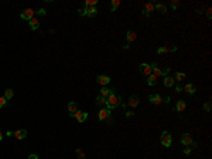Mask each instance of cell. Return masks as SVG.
<instances>
[{
    "mask_svg": "<svg viewBox=\"0 0 212 159\" xmlns=\"http://www.w3.org/2000/svg\"><path fill=\"white\" fill-rule=\"evenodd\" d=\"M120 102H122V97L120 95H117L116 92H112L108 98H106V108L110 111V109H114L116 106L120 105Z\"/></svg>",
    "mask_w": 212,
    "mask_h": 159,
    "instance_id": "1",
    "label": "cell"
},
{
    "mask_svg": "<svg viewBox=\"0 0 212 159\" xmlns=\"http://www.w3.org/2000/svg\"><path fill=\"white\" fill-rule=\"evenodd\" d=\"M160 143L163 145L164 148H170L171 143H173V138H171V134L168 131H164L161 134V138H160Z\"/></svg>",
    "mask_w": 212,
    "mask_h": 159,
    "instance_id": "2",
    "label": "cell"
},
{
    "mask_svg": "<svg viewBox=\"0 0 212 159\" xmlns=\"http://www.w3.org/2000/svg\"><path fill=\"white\" fill-rule=\"evenodd\" d=\"M181 143H182V145H185V146H190V145H194V146H196V143L192 141V135H191V134H188V132H185V134H182V135H181Z\"/></svg>",
    "mask_w": 212,
    "mask_h": 159,
    "instance_id": "3",
    "label": "cell"
},
{
    "mask_svg": "<svg viewBox=\"0 0 212 159\" xmlns=\"http://www.w3.org/2000/svg\"><path fill=\"white\" fill-rule=\"evenodd\" d=\"M71 118H75L78 122H83V121H86V118H88V112H85V111H77L75 114H71L69 115Z\"/></svg>",
    "mask_w": 212,
    "mask_h": 159,
    "instance_id": "4",
    "label": "cell"
},
{
    "mask_svg": "<svg viewBox=\"0 0 212 159\" xmlns=\"http://www.w3.org/2000/svg\"><path fill=\"white\" fill-rule=\"evenodd\" d=\"M20 17L23 18V20H31L34 17V10L33 9H26V10H23L21 13H20Z\"/></svg>",
    "mask_w": 212,
    "mask_h": 159,
    "instance_id": "5",
    "label": "cell"
},
{
    "mask_svg": "<svg viewBox=\"0 0 212 159\" xmlns=\"http://www.w3.org/2000/svg\"><path fill=\"white\" fill-rule=\"evenodd\" d=\"M110 115L112 114H110V111L108 108H100V111H99V114H98V119L99 121H106L108 117H110Z\"/></svg>",
    "mask_w": 212,
    "mask_h": 159,
    "instance_id": "6",
    "label": "cell"
},
{
    "mask_svg": "<svg viewBox=\"0 0 212 159\" xmlns=\"http://www.w3.org/2000/svg\"><path fill=\"white\" fill-rule=\"evenodd\" d=\"M139 70H140V72H142L143 75H146V77H148V75L151 74V67H150V64H147V63H142L140 67H139Z\"/></svg>",
    "mask_w": 212,
    "mask_h": 159,
    "instance_id": "7",
    "label": "cell"
},
{
    "mask_svg": "<svg viewBox=\"0 0 212 159\" xmlns=\"http://www.w3.org/2000/svg\"><path fill=\"white\" fill-rule=\"evenodd\" d=\"M148 101H150L151 104H154V105H158V104L163 102V98H161V95H158V94H151V95L148 97Z\"/></svg>",
    "mask_w": 212,
    "mask_h": 159,
    "instance_id": "8",
    "label": "cell"
},
{
    "mask_svg": "<svg viewBox=\"0 0 212 159\" xmlns=\"http://www.w3.org/2000/svg\"><path fill=\"white\" fill-rule=\"evenodd\" d=\"M96 81H98V84H100L102 87H106L110 83V77H108V75H98L96 77Z\"/></svg>",
    "mask_w": 212,
    "mask_h": 159,
    "instance_id": "9",
    "label": "cell"
},
{
    "mask_svg": "<svg viewBox=\"0 0 212 159\" xmlns=\"http://www.w3.org/2000/svg\"><path fill=\"white\" fill-rule=\"evenodd\" d=\"M13 136L17 138V139H24L27 136V131L26 129H17V131L13 132Z\"/></svg>",
    "mask_w": 212,
    "mask_h": 159,
    "instance_id": "10",
    "label": "cell"
},
{
    "mask_svg": "<svg viewBox=\"0 0 212 159\" xmlns=\"http://www.w3.org/2000/svg\"><path fill=\"white\" fill-rule=\"evenodd\" d=\"M150 67H151V71H153V75H154L156 78L161 77V70L158 68L157 63H151V64H150Z\"/></svg>",
    "mask_w": 212,
    "mask_h": 159,
    "instance_id": "11",
    "label": "cell"
},
{
    "mask_svg": "<svg viewBox=\"0 0 212 159\" xmlns=\"http://www.w3.org/2000/svg\"><path fill=\"white\" fill-rule=\"evenodd\" d=\"M116 89L114 88H108V87H102L100 88V97H103V98H108L112 92H114Z\"/></svg>",
    "mask_w": 212,
    "mask_h": 159,
    "instance_id": "12",
    "label": "cell"
},
{
    "mask_svg": "<svg viewBox=\"0 0 212 159\" xmlns=\"http://www.w3.org/2000/svg\"><path fill=\"white\" fill-rule=\"evenodd\" d=\"M185 108H187V102H185V101H182V100L177 101V102H175V106H174V109H175L177 112H182Z\"/></svg>",
    "mask_w": 212,
    "mask_h": 159,
    "instance_id": "13",
    "label": "cell"
},
{
    "mask_svg": "<svg viewBox=\"0 0 212 159\" xmlns=\"http://www.w3.org/2000/svg\"><path fill=\"white\" fill-rule=\"evenodd\" d=\"M139 104H140V98H139L137 95H130V98H129V104H127V105L136 108Z\"/></svg>",
    "mask_w": 212,
    "mask_h": 159,
    "instance_id": "14",
    "label": "cell"
},
{
    "mask_svg": "<svg viewBox=\"0 0 212 159\" xmlns=\"http://www.w3.org/2000/svg\"><path fill=\"white\" fill-rule=\"evenodd\" d=\"M86 7V6H85ZM98 14V9L95 7V6H92V7H86V13H85V16H88V17H93V16H96Z\"/></svg>",
    "mask_w": 212,
    "mask_h": 159,
    "instance_id": "15",
    "label": "cell"
},
{
    "mask_svg": "<svg viewBox=\"0 0 212 159\" xmlns=\"http://www.w3.org/2000/svg\"><path fill=\"white\" fill-rule=\"evenodd\" d=\"M174 83H175V80H174L173 77H170V75L164 77V87L171 88V87H174Z\"/></svg>",
    "mask_w": 212,
    "mask_h": 159,
    "instance_id": "16",
    "label": "cell"
},
{
    "mask_svg": "<svg viewBox=\"0 0 212 159\" xmlns=\"http://www.w3.org/2000/svg\"><path fill=\"white\" fill-rule=\"evenodd\" d=\"M182 91H185L187 94H190V95H192V94H195V91H196V88H195V85L194 84H187L184 88H182Z\"/></svg>",
    "mask_w": 212,
    "mask_h": 159,
    "instance_id": "17",
    "label": "cell"
},
{
    "mask_svg": "<svg viewBox=\"0 0 212 159\" xmlns=\"http://www.w3.org/2000/svg\"><path fill=\"white\" fill-rule=\"evenodd\" d=\"M77 111H78V104H77L75 101L68 102V112H69V115H71V114H75Z\"/></svg>",
    "mask_w": 212,
    "mask_h": 159,
    "instance_id": "18",
    "label": "cell"
},
{
    "mask_svg": "<svg viewBox=\"0 0 212 159\" xmlns=\"http://www.w3.org/2000/svg\"><path fill=\"white\" fill-rule=\"evenodd\" d=\"M30 29L31 30H38L40 29V20L37 17H33L30 20Z\"/></svg>",
    "mask_w": 212,
    "mask_h": 159,
    "instance_id": "19",
    "label": "cell"
},
{
    "mask_svg": "<svg viewBox=\"0 0 212 159\" xmlns=\"http://www.w3.org/2000/svg\"><path fill=\"white\" fill-rule=\"evenodd\" d=\"M126 38H127V44H130L131 41H134V40L137 38V34H136V31H133V30H129V31L126 33Z\"/></svg>",
    "mask_w": 212,
    "mask_h": 159,
    "instance_id": "20",
    "label": "cell"
},
{
    "mask_svg": "<svg viewBox=\"0 0 212 159\" xmlns=\"http://www.w3.org/2000/svg\"><path fill=\"white\" fill-rule=\"evenodd\" d=\"M154 10H157V12H160V13H167L168 10H167V6L163 4V3H157V4H154Z\"/></svg>",
    "mask_w": 212,
    "mask_h": 159,
    "instance_id": "21",
    "label": "cell"
},
{
    "mask_svg": "<svg viewBox=\"0 0 212 159\" xmlns=\"http://www.w3.org/2000/svg\"><path fill=\"white\" fill-rule=\"evenodd\" d=\"M157 84V78L153 75V74H150L148 77H147V85H150V87H154Z\"/></svg>",
    "mask_w": 212,
    "mask_h": 159,
    "instance_id": "22",
    "label": "cell"
},
{
    "mask_svg": "<svg viewBox=\"0 0 212 159\" xmlns=\"http://www.w3.org/2000/svg\"><path fill=\"white\" fill-rule=\"evenodd\" d=\"M3 97H4V98L9 101V100H12V98L14 97V91H13L12 88H7L6 91H4V95H3Z\"/></svg>",
    "mask_w": 212,
    "mask_h": 159,
    "instance_id": "23",
    "label": "cell"
},
{
    "mask_svg": "<svg viewBox=\"0 0 212 159\" xmlns=\"http://www.w3.org/2000/svg\"><path fill=\"white\" fill-rule=\"evenodd\" d=\"M96 105L100 106V108H103V106H106V98H103V97H96Z\"/></svg>",
    "mask_w": 212,
    "mask_h": 159,
    "instance_id": "24",
    "label": "cell"
},
{
    "mask_svg": "<svg viewBox=\"0 0 212 159\" xmlns=\"http://www.w3.org/2000/svg\"><path fill=\"white\" fill-rule=\"evenodd\" d=\"M175 81H182L184 78H185V74L184 72H181V71H177L175 74H174V77H173Z\"/></svg>",
    "mask_w": 212,
    "mask_h": 159,
    "instance_id": "25",
    "label": "cell"
},
{
    "mask_svg": "<svg viewBox=\"0 0 212 159\" xmlns=\"http://www.w3.org/2000/svg\"><path fill=\"white\" fill-rule=\"evenodd\" d=\"M120 6V0H112L110 3V12H116V9Z\"/></svg>",
    "mask_w": 212,
    "mask_h": 159,
    "instance_id": "26",
    "label": "cell"
},
{
    "mask_svg": "<svg viewBox=\"0 0 212 159\" xmlns=\"http://www.w3.org/2000/svg\"><path fill=\"white\" fill-rule=\"evenodd\" d=\"M144 10H146L147 13L151 14V12H154V4H153V3H146V4H144Z\"/></svg>",
    "mask_w": 212,
    "mask_h": 159,
    "instance_id": "27",
    "label": "cell"
},
{
    "mask_svg": "<svg viewBox=\"0 0 212 159\" xmlns=\"http://www.w3.org/2000/svg\"><path fill=\"white\" fill-rule=\"evenodd\" d=\"M96 3H98V0H86L85 6L86 7H92V6H96Z\"/></svg>",
    "mask_w": 212,
    "mask_h": 159,
    "instance_id": "28",
    "label": "cell"
},
{
    "mask_svg": "<svg viewBox=\"0 0 212 159\" xmlns=\"http://www.w3.org/2000/svg\"><path fill=\"white\" fill-rule=\"evenodd\" d=\"M77 155H78V158L79 159H85V154H83V151H82V148H77Z\"/></svg>",
    "mask_w": 212,
    "mask_h": 159,
    "instance_id": "29",
    "label": "cell"
},
{
    "mask_svg": "<svg viewBox=\"0 0 212 159\" xmlns=\"http://www.w3.org/2000/svg\"><path fill=\"white\" fill-rule=\"evenodd\" d=\"M170 4H171V9H173V10H177V9H178V6H179V1H178V0H173Z\"/></svg>",
    "mask_w": 212,
    "mask_h": 159,
    "instance_id": "30",
    "label": "cell"
},
{
    "mask_svg": "<svg viewBox=\"0 0 212 159\" xmlns=\"http://www.w3.org/2000/svg\"><path fill=\"white\" fill-rule=\"evenodd\" d=\"M168 53V47H158L157 48V54H165Z\"/></svg>",
    "mask_w": 212,
    "mask_h": 159,
    "instance_id": "31",
    "label": "cell"
},
{
    "mask_svg": "<svg viewBox=\"0 0 212 159\" xmlns=\"http://www.w3.org/2000/svg\"><path fill=\"white\" fill-rule=\"evenodd\" d=\"M170 71H171V68H170V67H167V68L161 70V77H167V75L170 74Z\"/></svg>",
    "mask_w": 212,
    "mask_h": 159,
    "instance_id": "32",
    "label": "cell"
},
{
    "mask_svg": "<svg viewBox=\"0 0 212 159\" xmlns=\"http://www.w3.org/2000/svg\"><path fill=\"white\" fill-rule=\"evenodd\" d=\"M7 105V100L4 98V97H0V108H3V106Z\"/></svg>",
    "mask_w": 212,
    "mask_h": 159,
    "instance_id": "33",
    "label": "cell"
},
{
    "mask_svg": "<svg viewBox=\"0 0 212 159\" xmlns=\"http://www.w3.org/2000/svg\"><path fill=\"white\" fill-rule=\"evenodd\" d=\"M211 102H205V104H204V109H205V111H207V112H211Z\"/></svg>",
    "mask_w": 212,
    "mask_h": 159,
    "instance_id": "34",
    "label": "cell"
},
{
    "mask_svg": "<svg viewBox=\"0 0 212 159\" xmlns=\"http://www.w3.org/2000/svg\"><path fill=\"white\" fill-rule=\"evenodd\" d=\"M113 122H114L113 117H112V115H110V117H108V119H106V124H108V125H113Z\"/></svg>",
    "mask_w": 212,
    "mask_h": 159,
    "instance_id": "35",
    "label": "cell"
},
{
    "mask_svg": "<svg viewBox=\"0 0 212 159\" xmlns=\"http://www.w3.org/2000/svg\"><path fill=\"white\" fill-rule=\"evenodd\" d=\"M126 117H127V118H133V117H134V112H133V111H127V112H126Z\"/></svg>",
    "mask_w": 212,
    "mask_h": 159,
    "instance_id": "36",
    "label": "cell"
},
{
    "mask_svg": "<svg viewBox=\"0 0 212 159\" xmlns=\"http://www.w3.org/2000/svg\"><path fill=\"white\" fill-rule=\"evenodd\" d=\"M37 13H38V14H41V16H45V14H47V12H45L44 9H40V10H38Z\"/></svg>",
    "mask_w": 212,
    "mask_h": 159,
    "instance_id": "37",
    "label": "cell"
},
{
    "mask_svg": "<svg viewBox=\"0 0 212 159\" xmlns=\"http://www.w3.org/2000/svg\"><path fill=\"white\" fill-rule=\"evenodd\" d=\"M177 50H178V47H177V46H174V47H171V48H168V51H170V53H175Z\"/></svg>",
    "mask_w": 212,
    "mask_h": 159,
    "instance_id": "38",
    "label": "cell"
},
{
    "mask_svg": "<svg viewBox=\"0 0 212 159\" xmlns=\"http://www.w3.org/2000/svg\"><path fill=\"white\" fill-rule=\"evenodd\" d=\"M211 12H212L211 9H208V10H207V17L209 18V20H211V18H212V13H211Z\"/></svg>",
    "mask_w": 212,
    "mask_h": 159,
    "instance_id": "39",
    "label": "cell"
},
{
    "mask_svg": "<svg viewBox=\"0 0 212 159\" xmlns=\"http://www.w3.org/2000/svg\"><path fill=\"white\" fill-rule=\"evenodd\" d=\"M191 154V148H185L184 149V155H190Z\"/></svg>",
    "mask_w": 212,
    "mask_h": 159,
    "instance_id": "40",
    "label": "cell"
},
{
    "mask_svg": "<svg viewBox=\"0 0 212 159\" xmlns=\"http://www.w3.org/2000/svg\"><path fill=\"white\" fill-rule=\"evenodd\" d=\"M27 159H38V155H35V154H31V155H28V158Z\"/></svg>",
    "mask_w": 212,
    "mask_h": 159,
    "instance_id": "41",
    "label": "cell"
},
{
    "mask_svg": "<svg viewBox=\"0 0 212 159\" xmlns=\"http://www.w3.org/2000/svg\"><path fill=\"white\" fill-rule=\"evenodd\" d=\"M170 101H171L170 97H165V98H164V102H165V104H170Z\"/></svg>",
    "mask_w": 212,
    "mask_h": 159,
    "instance_id": "42",
    "label": "cell"
},
{
    "mask_svg": "<svg viewBox=\"0 0 212 159\" xmlns=\"http://www.w3.org/2000/svg\"><path fill=\"white\" fill-rule=\"evenodd\" d=\"M142 14H143V16H147V17H148V16H150V13H147L146 10H144V9H143V10H142Z\"/></svg>",
    "mask_w": 212,
    "mask_h": 159,
    "instance_id": "43",
    "label": "cell"
},
{
    "mask_svg": "<svg viewBox=\"0 0 212 159\" xmlns=\"http://www.w3.org/2000/svg\"><path fill=\"white\" fill-rule=\"evenodd\" d=\"M181 91H182V88H181L179 85H177V87H175V92H181Z\"/></svg>",
    "mask_w": 212,
    "mask_h": 159,
    "instance_id": "44",
    "label": "cell"
},
{
    "mask_svg": "<svg viewBox=\"0 0 212 159\" xmlns=\"http://www.w3.org/2000/svg\"><path fill=\"white\" fill-rule=\"evenodd\" d=\"M120 105H122L123 109H125V108H127V104H126V102H120Z\"/></svg>",
    "mask_w": 212,
    "mask_h": 159,
    "instance_id": "45",
    "label": "cell"
},
{
    "mask_svg": "<svg viewBox=\"0 0 212 159\" xmlns=\"http://www.w3.org/2000/svg\"><path fill=\"white\" fill-rule=\"evenodd\" d=\"M129 47H130V44H127V43H126V44H125V46H123V48H125V50H127V48H129Z\"/></svg>",
    "mask_w": 212,
    "mask_h": 159,
    "instance_id": "46",
    "label": "cell"
},
{
    "mask_svg": "<svg viewBox=\"0 0 212 159\" xmlns=\"http://www.w3.org/2000/svg\"><path fill=\"white\" fill-rule=\"evenodd\" d=\"M3 139V134H1V131H0V141Z\"/></svg>",
    "mask_w": 212,
    "mask_h": 159,
    "instance_id": "47",
    "label": "cell"
}]
</instances>
